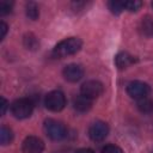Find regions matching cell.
<instances>
[{
  "instance_id": "11",
  "label": "cell",
  "mask_w": 153,
  "mask_h": 153,
  "mask_svg": "<svg viewBox=\"0 0 153 153\" xmlns=\"http://www.w3.org/2000/svg\"><path fill=\"white\" fill-rule=\"evenodd\" d=\"M73 106L78 112H86L92 108V99L80 94L76 98H74Z\"/></svg>"
},
{
  "instance_id": "4",
  "label": "cell",
  "mask_w": 153,
  "mask_h": 153,
  "mask_svg": "<svg viewBox=\"0 0 153 153\" xmlns=\"http://www.w3.org/2000/svg\"><path fill=\"white\" fill-rule=\"evenodd\" d=\"M44 105L48 110L59 112L66 106V96L63 94V92H61L59 90L51 91L45 96Z\"/></svg>"
},
{
  "instance_id": "20",
  "label": "cell",
  "mask_w": 153,
  "mask_h": 153,
  "mask_svg": "<svg viewBox=\"0 0 153 153\" xmlns=\"http://www.w3.org/2000/svg\"><path fill=\"white\" fill-rule=\"evenodd\" d=\"M100 153H123L122 148L116 145H106L102 148Z\"/></svg>"
},
{
  "instance_id": "15",
  "label": "cell",
  "mask_w": 153,
  "mask_h": 153,
  "mask_svg": "<svg viewBox=\"0 0 153 153\" xmlns=\"http://www.w3.org/2000/svg\"><path fill=\"white\" fill-rule=\"evenodd\" d=\"M23 42H24V47H25L26 49H29V50H36V49H38V47H39L38 39H37L36 36L32 35V33H26V35L24 36Z\"/></svg>"
},
{
  "instance_id": "7",
  "label": "cell",
  "mask_w": 153,
  "mask_h": 153,
  "mask_svg": "<svg viewBox=\"0 0 153 153\" xmlns=\"http://www.w3.org/2000/svg\"><path fill=\"white\" fill-rule=\"evenodd\" d=\"M109 134V126L103 121H97L92 123L88 128V136L92 141L99 142L103 141Z\"/></svg>"
},
{
  "instance_id": "10",
  "label": "cell",
  "mask_w": 153,
  "mask_h": 153,
  "mask_svg": "<svg viewBox=\"0 0 153 153\" xmlns=\"http://www.w3.org/2000/svg\"><path fill=\"white\" fill-rule=\"evenodd\" d=\"M135 62H136V59L126 51H121L115 56V63L120 69H126L129 66L134 65Z\"/></svg>"
},
{
  "instance_id": "9",
  "label": "cell",
  "mask_w": 153,
  "mask_h": 153,
  "mask_svg": "<svg viewBox=\"0 0 153 153\" xmlns=\"http://www.w3.org/2000/svg\"><path fill=\"white\" fill-rule=\"evenodd\" d=\"M63 78L69 82H76L84 76V68L76 63L67 65L62 71Z\"/></svg>"
},
{
  "instance_id": "19",
  "label": "cell",
  "mask_w": 153,
  "mask_h": 153,
  "mask_svg": "<svg viewBox=\"0 0 153 153\" xmlns=\"http://www.w3.org/2000/svg\"><path fill=\"white\" fill-rule=\"evenodd\" d=\"M12 7H13V2L12 1H8V0L0 1V14L1 16L8 14L12 11Z\"/></svg>"
},
{
  "instance_id": "12",
  "label": "cell",
  "mask_w": 153,
  "mask_h": 153,
  "mask_svg": "<svg viewBox=\"0 0 153 153\" xmlns=\"http://www.w3.org/2000/svg\"><path fill=\"white\" fill-rule=\"evenodd\" d=\"M25 12H26V16L27 18H30L31 20H37L38 17H39V8L37 6L36 2L33 1H29L25 6Z\"/></svg>"
},
{
  "instance_id": "25",
  "label": "cell",
  "mask_w": 153,
  "mask_h": 153,
  "mask_svg": "<svg viewBox=\"0 0 153 153\" xmlns=\"http://www.w3.org/2000/svg\"><path fill=\"white\" fill-rule=\"evenodd\" d=\"M152 153H153V152H152Z\"/></svg>"
},
{
  "instance_id": "21",
  "label": "cell",
  "mask_w": 153,
  "mask_h": 153,
  "mask_svg": "<svg viewBox=\"0 0 153 153\" xmlns=\"http://www.w3.org/2000/svg\"><path fill=\"white\" fill-rule=\"evenodd\" d=\"M7 29H8L7 24L5 22H1L0 23V39H4L5 38V36L7 33Z\"/></svg>"
},
{
  "instance_id": "16",
  "label": "cell",
  "mask_w": 153,
  "mask_h": 153,
  "mask_svg": "<svg viewBox=\"0 0 153 153\" xmlns=\"http://www.w3.org/2000/svg\"><path fill=\"white\" fill-rule=\"evenodd\" d=\"M137 109L143 114H149L153 111V100L148 97L137 100Z\"/></svg>"
},
{
  "instance_id": "6",
  "label": "cell",
  "mask_w": 153,
  "mask_h": 153,
  "mask_svg": "<svg viewBox=\"0 0 153 153\" xmlns=\"http://www.w3.org/2000/svg\"><path fill=\"white\" fill-rule=\"evenodd\" d=\"M104 91V86L98 80H87L85 81L80 87V93L90 99L98 98Z\"/></svg>"
},
{
  "instance_id": "23",
  "label": "cell",
  "mask_w": 153,
  "mask_h": 153,
  "mask_svg": "<svg viewBox=\"0 0 153 153\" xmlns=\"http://www.w3.org/2000/svg\"><path fill=\"white\" fill-rule=\"evenodd\" d=\"M74 153H94V151H92L91 148H80V149H76Z\"/></svg>"
},
{
  "instance_id": "2",
  "label": "cell",
  "mask_w": 153,
  "mask_h": 153,
  "mask_svg": "<svg viewBox=\"0 0 153 153\" xmlns=\"http://www.w3.org/2000/svg\"><path fill=\"white\" fill-rule=\"evenodd\" d=\"M43 129H44L45 135L54 141H60L67 136L66 126L62 122L54 120V118H47L44 121Z\"/></svg>"
},
{
  "instance_id": "24",
  "label": "cell",
  "mask_w": 153,
  "mask_h": 153,
  "mask_svg": "<svg viewBox=\"0 0 153 153\" xmlns=\"http://www.w3.org/2000/svg\"><path fill=\"white\" fill-rule=\"evenodd\" d=\"M152 7H153V2H152Z\"/></svg>"
},
{
  "instance_id": "8",
  "label": "cell",
  "mask_w": 153,
  "mask_h": 153,
  "mask_svg": "<svg viewBox=\"0 0 153 153\" xmlns=\"http://www.w3.org/2000/svg\"><path fill=\"white\" fill-rule=\"evenodd\" d=\"M44 149V142L38 136H26L22 143V151L24 153H42Z\"/></svg>"
},
{
  "instance_id": "17",
  "label": "cell",
  "mask_w": 153,
  "mask_h": 153,
  "mask_svg": "<svg viewBox=\"0 0 153 153\" xmlns=\"http://www.w3.org/2000/svg\"><path fill=\"white\" fill-rule=\"evenodd\" d=\"M108 7L114 14H120L124 11V1L120 0H111L108 2Z\"/></svg>"
},
{
  "instance_id": "3",
  "label": "cell",
  "mask_w": 153,
  "mask_h": 153,
  "mask_svg": "<svg viewBox=\"0 0 153 153\" xmlns=\"http://www.w3.org/2000/svg\"><path fill=\"white\" fill-rule=\"evenodd\" d=\"M35 103L31 98H19L11 104V112L16 118L24 120L31 116Z\"/></svg>"
},
{
  "instance_id": "14",
  "label": "cell",
  "mask_w": 153,
  "mask_h": 153,
  "mask_svg": "<svg viewBox=\"0 0 153 153\" xmlns=\"http://www.w3.org/2000/svg\"><path fill=\"white\" fill-rule=\"evenodd\" d=\"M140 29H141V32L145 36H153V19L151 17H148V16L145 17L141 20Z\"/></svg>"
},
{
  "instance_id": "5",
  "label": "cell",
  "mask_w": 153,
  "mask_h": 153,
  "mask_svg": "<svg viewBox=\"0 0 153 153\" xmlns=\"http://www.w3.org/2000/svg\"><path fill=\"white\" fill-rule=\"evenodd\" d=\"M151 92V87L148 86V84L140 81V80H134L130 81L127 85V93L133 98V99H142L146 98Z\"/></svg>"
},
{
  "instance_id": "22",
  "label": "cell",
  "mask_w": 153,
  "mask_h": 153,
  "mask_svg": "<svg viewBox=\"0 0 153 153\" xmlns=\"http://www.w3.org/2000/svg\"><path fill=\"white\" fill-rule=\"evenodd\" d=\"M7 108H8V102L4 97H1V115H5Z\"/></svg>"
},
{
  "instance_id": "18",
  "label": "cell",
  "mask_w": 153,
  "mask_h": 153,
  "mask_svg": "<svg viewBox=\"0 0 153 153\" xmlns=\"http://www.w3.org/2000/svg\"><path fill=\"white\" fill-rule=\"evenodd\" d=\"M142 6V1L139 0H127L124 1V10L129 11V12H136L137 10H140Z\"/></svg>"
},
{
  "instance_id": "13",
  "label": "cell",
  "mask_w": 153,
  "mask_h": 153,
  "mask_svg": "<svg viewBox=\"0 0 153 153\" xmlns=\"http://www.w3.org/2000/svg\"><path fill=\"white\" fill-rule=\"evenodd\" d=\"M13 131L12 129H10L8 127L6 126H2L1 127V130H0V142L2 146H6V145H10L13 140Z\"/></svg>"
},
{
  "instance_id": "1",
  "label": "cell",
  "mask_w": 153,
  "mask_h": 153,
  "mask_svg": "<svg viewBox=\"0 0 153 153\" xmlns=\"http://www.w3.org/2000/svg\"><path fill=\"white\" fill-rule=\"evenodd\" d=\"M81 47H82V41L79 37H68L66 39H62L54 47L53 54L56 57L62 59L76 54L81 49Z\"/></svg>"
}]
</instances>
